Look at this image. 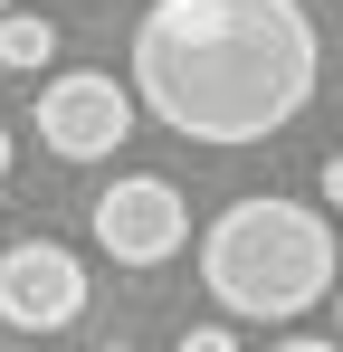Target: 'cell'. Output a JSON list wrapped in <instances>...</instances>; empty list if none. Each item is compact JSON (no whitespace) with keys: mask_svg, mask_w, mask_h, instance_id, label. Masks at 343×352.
<instances>
[{"mask_svg":"<svg viewBox=\"0 0 343 352\" xmlns=\"http://www.w3.org/2000/svg\"><path fill=\"white\" fill-rule=\"evenodd\" d=\"M315 19L305 0H153L134 29V96L181 143H267L315 105Z\"/></svg>","mask_w":343,"mask_h":352,"instance_id":"cell-1","label":"cell"},{"mask_svg":"<svg viewBox=\"0 0 343 352\" xmlns=\"http://www.w3.org/2000/svg\"><path fill=\"white\" fill-rule=\"evenodd\" d=\"M200 286L238 324H295L334 295V219L305 200H229L200 238Z\"/></svg>","mask_w":343,"mask_h":352,"instance_id":"cell-2","label":"cell"},{"mask_svg":"<svg viewBox=\"0 0 343 352\" xmlns=\"http://www.w3.org/2000/svg\"><path fill=\"white\" fill-rule=\"evenodd\" d=\"M96 248H105L114 267H163V257H181L191 248V210H181V190H172L163 172H124L96 190Z\"/></svg>","mask_w":343,"mask_h":352,"instance_id":"cell-3","label":"cell"},{"mask_svg":"<svg viewBox=\"0 0 343 352\" xmlns=\"http://www.w3.org/2000/svg\"><path fill=\"white\" fill-rule=\"evenodd\" d=\"M39 143L57 162H105V153L134 143V96L96 67H67V76L39 86Z\"/></svg>","mask_w":343,"mask_h":352,"instance_id":"cell-4","label":"cell"},{"mask_svg":"<svg viewBox=\"0 0 343 352\" xmlns=\"http://www.w3.org/2000/svg\"><path fill=\"white\" fill-rule=\"evenodd\" d=\"M86 314V267L57 248V238H19L0 257V324L10 333H57Z\"/></svg>","mask_w":343,"mask_h":352,"instance_id":"cell-5","label":"cell"},{"mask_svg":"<svg viewBox=\"0 0 343 352\" xmlns=\"http://www.w3.org/2000/svg\"><path fill=\"white\" fill-rule=\"evenodd\" d=\"M48 58H57L48 19H39V10H0V67H10V76H39Z\"/></svg>","mask_w":343,"mask_h":352,"instance_id":"cell-6","label":"cell"},{"mask_svg":"<svg viewBox=\"0 0 343 352\" xmlns=\"http://www.w3.org/2000/svg\"><path fill=\"white\" fill-rule=\"evenodd\" d=\"M181 352H238V333H229V324H191V333H181Z\"/></svg>","mask_w":343,"mask_h":352,"instance_id":"cell-7","label":"cell"},{"mask_svg":"<svg viewBox=\"0 0 343 352\" xmlns=\"http://www.w3.org/2000/svg\"><path fill=\"white\" fill-rule=\"evenodd\" d=\"M277 352H343V333H334V343H324V333H286Z\"/></svg>","mask_w":343,"mask_h":352,"instance_id":"cell-8","label":"cell"},{"mask_svg":"<svg viewBox=\"0 0 343 352\" xmlns=\"http://www.w3.org/2000/svg\"><path fill=\"white\" fill-rule=\"evenodd\" d=\"M324 210H343V153L324 162Z\"/></svg>","mask_w":343,"mask_h":352,"instance_id":"cell-9","label":"cell"},{"mask_svg":"<svg viewBox=\"0 0 343 352\" xmlns=\"http://www.w3.org/2000/svg\"><path fill=\"white\" fill-rule=\"evenodd\" d=\"M0 181H10V124H0Z\"/></svg>","mask_w":343,"mask_h":352,"instance_id":"cell-10","label":"cell"},{"mask_svg":"<svg viewBox=\"0 0 343 352\" xmlns=\"http://www.w3.org/2000/svg\"><path fill=\"white\" fill-rule=\"evenodd\" d=\"M96 352H134V343H96Z\"/></svg>","mask_w":343,"mask_h":352,"instance_id":"cell-11","label":"cell"},{"mask_svg":"<svg viewBox=\"0 0 343 352\" xmlns=\"http://www.w3.org/2000/svg\"><path fill=\"white\" fill-rule=\"evenodd\" d=\"M334 314H343V295H334Z\"/></svg>","mask_w":343,"mask_h":352,"instance_id":"cell-12","label":"cell"}]
</instances>
